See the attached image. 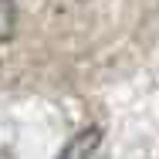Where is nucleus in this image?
I'll return each mask as SVG.
<instances>
[{"instance_id": "nucleus-1", "label": "nucleus", "mask_w": 159, "mask_h": 159, "mask_svg": "<svg viewBox=\"0 0 159 159\" xmlns=\"http://www.w3.org/2000/svg\"><path fill=\"white\" fill-rule=\"evenodd\" d=\"M98 142H102V129H81L78 135H71L68 139V146H64L58 159H92V152L98 149Z\"/></svg>"}, {"instance_id": "nucleus-2", "label": "nucleus", "mask_w": 159, "mask_h": 159, "mask_svg": "<svg viewBox=\"0 0 159 159\" xmlns=\"http://www.w3.org/2000/svg\"><path fill=\"white\" fill-rule=\"evenodd\" d=\"M14 27H17V7L14 0H0V44L14 37Z\"/></svg>"}]
</instances>
